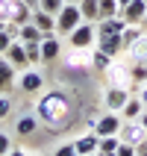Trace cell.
<instances>
[{
  "label": "cell",
  "mask_w": 147,
  "mask_h": 156,
  "mask_svg": "<svg viewBox=\"0 0 147 156\" xmlns=\"http://www.w3.org/2000/svg\"><path fill=\"white\" fill-rule=\"evenodd\" d=\"M35 118L44 124H50V127H62V124H68L71 118V100L65 91H47V94L38 97V103H35Z\"/></svg>",
  "instance_id": "6da1fadb"
},
{
  "label": "cell",
  "mask_w": 147,
  "mask_h": 156,
  "mask_svg": "<svg viewBox=\"0 0 147 156\" xmlns=\"http://www.w3.org/2000/svg\"><path fill=\"white\" fill-rule=\"evenodd\" d=\"M71 38V47L74 50H88V47H94V38H97V30H94V21H82L79 27H74L68 33Z\"/></svg>",
  "instance_id": "7a4b0ae2"
},
{
  "label": "cell",
  "mask_w": 147,
  "mask_h": 156,
  "mask_svg": "<svg viewBox=\"0 0 147 156\" xmlns=\"http://www.w3.org/2000/svg\"><path fill=\"white\" fill-rule=\"evenodd\" d=\"M82 24V12H79L77 3H65V6L59 9V15H56V33L59 35H68L74 27Z\"/></svg>",
  "instance_id": "3957f363"
},
{
  "label": "cell",
  "mask_w": 147,
  "mask_h": 156,
  "mask_svg": "<svg viewBox=\"0 0 147 156\" xmlns=\"http://www.w3.org/2000/svg\"><path fill=\"white\" fill-rule=\"evenodd\" d=\"M18 88H21L24 94H38V91L44 88V77L38 74V71H33V68H24L21 77H18Z\"/></svg>",
  "instance_id": "277c9868"
},
{
  "label": "cell",
  "mask_w": 147,
  "mask_h": 156,
  "mask_svg": "<svg viewBox=\"0 0 147 156\" xmlns=\"http://www.w3.org/2000/svg\"><path fill=\"white\" fill-rule=\"evenodd\" d=\"M121 124H124V118H121V115L106 112V115H100V118L94 121V133H97V136H118Z\"/></svg>",
  "instance_id": "5b68a950"
},
{
  "label": "cell",
  "mask_w": 147,
  "mask_h": 156,
  "mask_svg": "<svg viewBox=\"0 0 147 156\" xmlns=\"http://www.w3.org/2000/svg\"><path fill=\"white\" fill-rule=\"evenodd\" d=\"M118 136H121V141H127V144H138V141L147 139V130L138 121H124L121 130H118Z\"/></svg>",
  "instance_id": "8992f818"
},
{
  "label": "cell",
  "mask_w": 147,
  "mask_h": 156,
  "mask_svg": "<svg viewBox=\"0 0 147 156\" xmlns=\"http://www.w3.org/2000/svg\"><path fill=\"white\" fill-rule=\"evenodd\" d=\"M124 27H127V21H124L121 15H112V18H100V21H94L97 35H121Z\"/></svg>",
  "instance_id": "52a82bcc"
},
{
  "label": "cell",
  "mask_w": 147,
  "mask_h": 156,
  "mask_svg": "<svg viewBox=\"0 0 147 156\" xmlns=\"http://www.w3.org/2000/svg\"><path fill=\"white\" fill-rule=\"evenodd\" d=\"M12 88H18V77H15V65L6 59V56H0V91L9 94Z\"/></svg>",
  "instance_id": "ba28073f"
},
{
  "label": "cell",
  "mask_w": 147,
  "mask_h": 156,
  "mask_svg": "<svg viewBox=\"0 0 147 156\" xmlns=\"http://www.w3.org/2000/svg\"><path fill=\"white\" fill-rule=\"evenodd\" d=\"M144 15H147V3L144 0H132V3H127V6L121 9V18L127 21V24H144Z\"/></svg>",
  "instance_id": "9c48e42d"
},
{
  "label": "cell",
  "mask_w": 147,
  "mask_h": 156,
  "mask_svg": "<svg viewBox=\"0 0 147 156\" xmlns=\"http://www.w3.org/2000/svg\"><path fill=\"white\" fill-rule=\"evenodd\" d=\"M94 44H97V50H103L106 56H112V59H118V56H121V50H124L121 35H97Z\"/></svg>",
  "instance_id": "30bf717a"
},
{
  "label": "cell",
  "mask_w": 147,
  "mask_h": 156,
  "mask_svg": "<svg viewBox=\"0 0 147 156\" xmlns=\"http://www.w3.org/2000/svg\"><path fill=\"white\" fill-rule=\"evenodd\" d=\"M3 56H6V59L12 62V65H15V71H24V68H30V59H26V47H24L21 41H18V38H15L12 44H9V50L3 53Z\"/></svg>",
  "instance_id": "8fae6325"
},
{
  "label": "cell",
  "mask_w": 147,
  "mask_h": 156,
  "mask_svg": "<svg viewBox=\"0 0 147 156\" xmlns=\"http://www.w3.org/2000/svg\"><path fill=\"white\" fill-rule=\"evenodd\" d=\"M38 47H41V62H56L59 59V53H62V44H59V38L53 33H47L38 41Z\"/></svg>",
  "instance_id": "7c38bea8"
},
{
  "label": "cell",
  "mask_w": 147,
  "mask_h": 156,
  "mask_svg": "<svg viewBox=\"0 0 147 156\" xmlns=\"http://www.w3.org/2000/svg\"><path fill=\"white\" fill-rule=\"evenodd\" d=\"M127 100H130L127 86H112L109 91H106V109H118V112H121Z\"/></svg>",
  "instance_id": "4fadbf2b"
},
{
  "label": "cell",
  "mask_w": 147,
  "mask_h": 156,
  "mask_svg": "<svg viewBox=\"0 0 147 156\" xmlns=\"http://www.w3.org/2000/svg\"><path fill=\"white\" fill-rule=\"evenodd\" d=\"M30 21H33L44 35H47V33H56V15L44 12V9H33V18H30Z\"/></svg>",
  "instance_id": "5bb4252c"
},
{
  "label": "cell",
  "mask_w": 147,
  "mask_h": 156,
  "mask_svg": "<svg viewBox=\"0 0 147 156\" xmlns=\"http://www.w3.org/2000/svg\"><path fill=\"white\" fill-rule=\"evenodd\" d=\"M41 38H44V33L33 24V21H26L24 27H18V41L21 44H38Z\"/></svg>",
  "instance_id": "9a60e30c"
},
{
  "label": "cell",
  "mask_w": 147,
  "mask_h": 156,
  "mask_svg": "<svg viewBox=\"0 0 147 156\" xmlns=\"http://www.w3.org/2000/svg\"><path fill=\"white\" fill-rule=\"evenodd\" d=\"M30 18H33V9L26 6L24 0H12V18H9V21H12L15 27H24Z\"/></svg>",
  "instance_id": "2e32d148"
},
{
  "label": "cell",
  "mask_w": 147,
  "mask_h": 156,
  "mask_svg": "<svg viewBox=\"0 0 147 156\" xmlns=\"http://www.w3.org/2000/svg\"><path fill=\"white\" fill-rule=\"evenodd\" d=\"M74 147H77L79 156H88V153H97V133H88V136H79L74 141Z\"/></svg>",
  "instance_id": "e0dca14e"
},
{
  "label": "cell",
  "mask_w": 147,
  "mask_h": 156,
  "mask_svg": "<svg viewBox=\"0 0 147 156\" xmlns=\"http://www.w3.org/2000/svg\"><path fill=\"white\" fill-rule=\"evenodd\" d=\"M141 112H144V103H141L138 97H130V100L124 103V109H121V118L124 121H138Z\"/></svg>",
  "instance_id": "ac0fdd59"
},
{
  "label": "cell",
  "mask_w": 147,
  "mask_h": 156,
  "mask_svg": "<svg viewBox=\"0 0 147 156\" xmlns=\"http://www.w3.org/2000/svg\"><path fill=\"white\" fill-rule=\"evenodd\" d=\"M141 35H144V27H138V24H127V27H124V33H121L124 50H130V47H132L135 41H138Z\"/></svg>",
  "instance_id": "d6986e66"
},
{
  "label": "cell",
  "mask_w": 147,
  "mask_h": 156,
  "mask_svg": "<svg viewBox=\"0 0 147 156\" xmlns=\"http://www.w3.org/2000/svg\"><path fill=\"white\" fill-rule=\"evenodd\" d=\"M35 127H38V118H35V115H21L15 121V133L18 136H33Z\"/></svg>",
  "instance_id": "ffe728a7"
},
{
  "label": "cell",
  "mask_w": 147,
  "mask_h": 156,
  "mask_svg": "<svg viewBox=\"0 0 147 156\" xmlns=\"http://www.w3.org/2000/svg\"><path fill=\"white\" fill-rule=\"evenodd\" d=\"M130 59L138 62V65H147V35H141L138 41L130 47Z\"/></svg>",
  "instance_id": "44dd1931"
},
{
  "label": "cell",
  "mask_w": 147,
  "mask_h": 156,
  "mask_svg": "<svg viewBox=\"0 0 147 156\" xmlns=\"http://www.w3.org/2000/svg\"><path fill=\"white\" fill-rule=\"evenodd\" d=\"M77 6H79V12H82V21H100V9H97V0H79Z\"/></svg>",
  "instance_id": "7402d4cb"
},
{
  "label": "cell",
  "mask_w": 147,
  "mask_h": 156,
  "mask_svg": "<svg viewBox=\"0 0 147 156\" xmlns=\"http://www.w3.org/2000/svg\"><path fill=\"white\" fill-rule=\"evenodd\" d=\"M121 144V136H97V150L100 153H115Z\"/></svg>",
  "instance_id": "603a6c76"
},
{
  "label": "cell",
  "mask_w": 147,
  "mask_h": 156,
  "mask_svg": "<svg viewBox=\"0 0 147 156\" xmlns=\"http://www.w3.org/2000/svg\"><path fill=\"white\" fill-rule=\"evenodd\" d=\"M138 83H147V65L132 62L130 65V86H138Z\"/></svg>",
  "instance_id": "cb8c5ba5"
},
{
  "label": "cell",
  "mask_w": 147,
  "mask_h": 156,
  "mask_svg": "<svg viewBox=\"0 0 147 156\" xmlns=\"http://www.w3.org/2000/svg\"><path fill=\"white\" fill-rule=\"evenodd\" d=\"M97 9H100V18L121 15V6H118V0H97Z\"/></svg>",
  "instance_id": "d4e9b609"
},
{
  "label": "cell",
  "mask_w": 147,
  "mask_h": 156,
  "mask_svg": "<svg viewBox=\"0 0 147 156\" xmlns=\"http://www.w3.org/2000/svg\"><path fill=\"white\" fill-rule=\"evenodd\" d=\"M91 62H94V68H97V71H109V65H112V56H106L103 50H97V47H94V53H91Z\"/></svg>",
  "instance_id": "484cf974"
},
{
  "label": "cell",
  "mask_w": 147,
  "mask_h": 156,
  "mask_svg": "<svg viewBox=\"0 0 147 156\" xmlns=\"http://www.w3.org/2000/svg\"><path fill=\"white\" fill-rule=\"evenodd\" d=\"M65 6V0H38V9L50 12V15H59V9Z\"/></svg>",
  "instance_id": "4316f807"
},
{
  "label": "cell",
  "mask_w": 147,
  "mask_h": 156,
  "mask_svg": "<svg viewBox=\"0 0 147 156\" xmlns=\"http://www.w3.org/2000/svg\"><path fill=\"white\" fill-rule=\"evenodd\" d=\"M12 41H15V35H12V33L6 30V27L0 24V56H3V53L9 50V44H12Z\"/></svg>",
  "instance_id": "83f0119b"
},
{
  "label": "cell",
  "mask_w": 147,
  "mask_h": 156,
  "mask_svg": "<svg viewBox=\"0 0 147 156\" xmlns=\"http://www.w3.org/2000/svg\"><path fill=\"white\" fill-rule=\"evenodd\" d=\"M26 47V59H30V65H38L41 62V47L38 44H24Z\"/></svg>",
  "instance_id": "f1b7e54d"
},
{
  "label": "cell",
  "mask_w": 147,
  "mask_h": 156,
  "mask_svg": "<svg viewBox=\"0 0 147 156\" xmlns=\"http://www.w3.org/2000/svg\"><path fill=\"white\" fill-rule=\"evenodd\" d=\"M9 115H12V100H9V94H3V91H0V121H3V118H9Z\"/></svg>",
  "instance_id": "f546056e"
},
{
  "label": "cell",
  "mask_w": 147,
  "mask_h": 156,
  "mask_svg": "<svg viewBox=\"0 0 147 156\" xmlns=\"http://www.w3.org/2000/svg\"><path fill=\"white\" fill-rule=\"evenodd\" d=\"M53 156H79V153L74 147V141H71V144H59V147L53 150Z\"/></svg>",
  "instance_id": "4dcf8cb0"
},
{
  "label": "cell",
  "mask_w": 147,
  "mask_h": 156,
  "mask_svg": "<svg viewBox=\"0 0 147 156\" xmlns=\"http://www.w3.org/2000/svg\"><path fill=\"white\" fill-rule=\"evenodd\" d=\"M115 156H135V144L121 141V144H118V150H115Z\"/></svg>",
  "instance_id": "1f68e13d"
},
{
  "label": "cell",
  "mask_w": 147,
  "mask_h": 156,
  "mask_svg": "<svg viewBox=\"0 0 147 156\" xmlns=\"http://www.w3.org/2000/svg\"><path fill=\"white\" fill-rule=\"evenodd\" d=\"M12 150V139H9V133H0V156H6Z\"/></svg>",
  "instance_id": "d6a6232c"
},
{
  "label": "cell",
  "mask_w": 147,
  "mask_h": 156,
  "mask_svg": "<svg viewBox=\"0 0 147 156\" xmlns=\"http://www.w3.org/2000/svg\"><path fill=\"white\" fill-rule=\"evenodd\" d=\"M138 100L144 103V109H147V83H141V86H138Z\"/></svg>",
  "instance_id": "836d02e7"
},
{
  "label": "cell",
  "mask_w": 147,
  "mask_h": 156,
  "mask_svg": "<svg viewBox=\"0 0 147 156\" xmlns=\"http://www.w3.org/2000/svg\"><path fill=\"white\" fill-rule=\"evenodd\" d=\"M135 156H147V139L135 144Z\"/></svg>",
  "instance_id": "e575fe53"
},
{
  "label": "cell",
  "mask_w": 147,
  "mask_h": 156,
  "mask_svg": "<svg viewBox=\"0 0 147 156\" xmlns=\"http://www.w3.org/2000/svg\"><path fill=\"white\" fill-rule=\"evenodd\" d=\"M6 156H35V153H24V150H15V147H12Z\"/></svg>",
  "instance_id": "d590c367"
},
{
  "label": "cell",
  "mask_w": 147,
  "mask_h": 156,
  "mask_svg": "<svg viewBox=\"0 0 147 156\" xmlns=\"http://www.w3.org/2000/svg\"><path fill=\"white\" fill-rule=\"evenodd\" d=\"M138 124H141V127H144V130H147V109H144V112L138 115Z\"/></svg>",
  "instance_id": "8d00e7d4"
},
{
  "label": "cell",
  "mask_w": 147,
  "mask_h": 156,
  "mask_svg": "<svg viewBox=\"0 0 147 156\" xmlns=\"http://www.w3.org/2000/svg\"><path fill=\"white\" fill-rule=\"evenodd\" d=\"M24 3H26L30 9H38V0H24Z\"/></svg>",
  "instance_id": "74e56055"
},
{
  "label": "cell",
  "mask_w": 147,
  "mask_h": 156,
  "mask_svg": "<svg viewBox=\"0 0 147 156\" xmlns=\"http://www.w3.org/2000/svg\"><path fill=\"white\" fill-rule=\"evenodd\" d=\"M127 3H132V0H118V6H121V9H124V6H127Z\"/></svg>",
  "instance_id": "f35d334b"
},
{
  "label": "cell",
  "mask_w": 147,
  "mask_h": 156,
  "mask_svg": "<svg viewBox=\"0 0 147 156\" xmlns=\"http://www.w3.org/2000/svg\"><path fill=\"white\" fill-rule=\"evenodd\" d=\"M94 156H115V153H100V150H97V153H94Z\"/></svg>",
  "instance_id": "ab89813d"
},
{
  "label": "cell",
  "mask_w": 147,
  "mask_h": 156,
  "mask_svg": "<svg viewBox=\"0 0 147 156\" xmlns=\"http://www.w3.org/2000/svg\"><path fill=\"white\" fill-rule=\"evenodd\" d=\"M141 27H144V30H147V15H144V24H141Z\"/></svg>",
  "instance_id": "60d3db41"
},
{
  "label": "cell",
  "mask_w": 147,
  "mask_h": 156,
  "mask_svg": "<svg viewBox=\"0 0 147 156\" xmlns=\"http://www.w3.org/2000/svg\"><path fill=\"white\" fill-rule=\"evenodd\" d=\"M65 3H79V0H65Z\"/></svg>",
  "instance_id": "b9f144b4"
},
{
  "label": "cell",
  "mask_w": 147,
  "mask_h": 156,
  "mask_svg": "<svg viewBox=\"0 0 147 156\" xmlns=\"http://www.w3.org/2000/svg\"><path fill=\"white\" fill-rule=\"evenodd\" d=\"M88 156H94V153H88Z\"/></svg>",
  "instance_id": "7bdbcfd3"
},
{
  "label": "cell",
  "mask_w": 147,
  "mask_h": 156,
  "mask_svg": "<svg viewBox=\"0 0 147 156\" xmlns=\"http://www.w3.org/2000/svg\"><path fill=\"white\" fill-rule=\"evenodd\" d=\"M144 3H147V0H144Z\"/></svg>",
  "instance_id": "ee69618b"
}]
</instances>
